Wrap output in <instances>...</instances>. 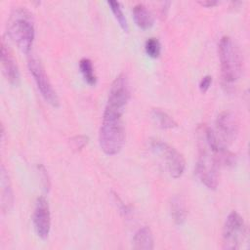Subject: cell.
<instances>
[{"label":"cell","mask_w":250,"mask_h":250,"mask_svg":"<svg viewBox=\"0 0 250 250\" xmlns=\"http://www.w3.org/2000/svg\"><path fill=\"white\" fill-rule=\"evenodd\" d=\"M124 111L105 106L99 133L102 150L107 155L117 154L125 142V129L122 121Z\"/></svg>","instance_id":"obj_1"},{"label":"cell","mask_w":250,"mask_h":250,"mask_svg":"<svg viewBox=\"0 0 250 250\" xmlns=\"http://www.w3.org/2000/svg\"><path fill=\"white\" fill-rule=\"evenodd\" d=\"M7 31L11 40L22 53L30 52L35 30L32 15L27 9L18 7L13 10L8 21Z\"/></svg>","instance_id":"obj_2"},{"label":"cell","mask_w":250,"mask_h":250,"mask_svg":"<svg viewBox=\"0 0 250 250\" xmlns=\"http://www.w3.org/2000/svg\"><path fill=\"white\" fill-rule=\"evenodd\" d=\"M197 138L198 159L195 165V175L206 188L216 189L219 184V170L221 167L199 127L197 129Z\"/></svg>","instance_id":"obj_3"},{"label":"cell","mask_w":250,"mask_h":250,"mask_svg":"<svg viewBox=\"0 0 250 250\" xmlns=\"http://www.w3.org/2000/svg\"><path fill=\"white\" fill-rule=\"evenodd\" d=\"M219 58L222 77L226 83L236 82L242 72L241 53L229 36H223L219 43Z\"/></svg>","instance_id":"obj_4"},{"label":"cell","mask_w":250,"mask_h":250,"mask_svg":"<svg viewBox=\"0 0 250 250\" xmlns=\"http://www.w3.org/2000/svg\"><path fill=\"white\" fill-rule=\"evenodd\" d=\"M150 148L159 157L171 177L177 179L183 175L186 162L183 155L176 148L158 139L150 140Z\"/></svg>","instance_id":"obj_5"},{"label":"cell","mask_w":250,"mask_h":250,"mask_svg":"<svg viewBox=\"0 0 250 250\" xmlns=\"http://www.w3.org/2000/svg\"><path fill=\"white\" fill-rule=\"evenodd\" d=\"M246 236V226L243 218L231 211L226 219L222 233L223 248L227 250L239 249Z\"/></svg>","instance_id":"obj_6"},{"label":"cell","mask_w":250,"mask_h":250,"mask_svg":"<svg viewBox=\"0 0 250 250\" xmlns=\"http://www.w3.org/2000/svg\"><path fill=\"white\" fill-rule=\"evenodd\" d=\"M27 65L41 96L52 106L58 107L60 104L59 98L49 80V77L45 71L41 61L36 56L30 55L28 58Z\"/></svg>","instance_id":"obj_7"},{"label":"cell","mask_w":250,"mask_h":250,"mask_svg":"<svg viewBox=\"0 0 250 250\" xmlns=\"http://www.w3.org/2000/svg\"><path fill=\"white\" fill-rule=\"evenodd\" d=\"M130 99V86L127 76L120 73L112 82L106 105L107 107L124 111V108Z\"/></svg>","instance_id":"obj_8"},{"label":"cell","mask_w":250,"mask_h":250,"mask_svg":"<svg viewBox=\"0 0 250 250\" xmlns=\"http://www.w3.org/2000/svg\"><path fill=\"white\" fill-rule=\"evenodd\" d=\"M32 221L38 237L47 239L51 229V214L48 201L44 196H39L35 201Z\"/></svg>","instance_id":"obj_9"},{"label":"cell","mask_w":250,"mask_h":250,"mask_svg":"<svg viewBox=\"0 0 250 250\" xmlns=\"http://www.w3.org/2000/svg\"><path fill=\"white\" fill-rule=\"evenodd\" d=\"M218 138L223 144H229L233 142L239 129V123L236 115L229 110L221 112L216 120Z\"/></svg>","instance_id":"obj_10"},{"label":"cell","mask_w":250,"mask_h":250,"mask_svg":"<svg viewBox=\"0 0 250 250\" xmlns=\"http://www.w3.org/2000/svg\"><path fill=\"white\" fill-rule=\"evenodd\" d=\"M1 62L6 79L11 85L18 86L21 81L19 67L9 46L5 44L4 40L1 42Z\"/></svg>","instance_id":"obj_11"},{"label":"cell","mask_w":250,"mask_h":250,"mask_svg":"<svg viewBox=\"0 0 250 250\" xmlns=\"http://www.w3.org/2000/svg\"><path fill=\"white\" fill-rule=\"evenodd\" d=\"M0 179H1V207L4 213L9 212L13 206L14 202V195L13 189L11 187V182L9 175L4 167L1 165V172H0Z\"/></svg>","instance_id":"obj_12"},{"label":"cell","mask_w":250,"mask_h":250,"mask_svg":"<svg viewBox=\"0 0 250 250\" xmlns=\"http://www.w3.org/2000/svg\"><path fill=\"white\" fill-rule=\"evenodd\" d=\"M133 17L136 24L142 29H148L153 24V17L147 7L139 3L133 8Z\"/></svg>","instance_id":"obj_13"},{"label":"cell","mask_w":250,"mask_h":250,"mask_svg":"<svg viewBox=\"0 0 250 250\" xmlns=\"http://www.w3.org/2000/svg\"><path fill=\"white\" fill-rule=\"evenodd\" d=\"M135 249L151 250L154 247L152 231L148 227H143L137 230L133 238Z\"/></svg>","instance_id":"obj_14"},{"label":"cell","mask_w":250,"mask_h":250,"mask_svg":"<svg viewBox=\"0 0 250 250\" xmlns=\"http://www.w3.org/2000/svg\"><path fill=\"white\" fill-rule=\"evenodd\" d=\"M170 212H171V217L175 224L177 225H182L187 219V208L184 199L176 195L171 199L170 202Z\"/></svg>","instance_id":"obj_15"},{"label":"cell","mask_w":250,"mask_h":250,"mask_svg":"<svg viewBox=\"0 0 250 250\" xmlns=\"http://www.w3.org/2000/svg\"><path fill=\"white\" fill-rule=\"evenodd\" d=\"M151 117L156 125L162 129H173L177 127L176 121L160 108H153L151 110Z\"/></svg>","instance_id":"obj_16"},{"label":"cell","mask_w":250,"mask_h":250,"mask_svg":"<svg viewBox=\"0 0 250 250\" xmlns=\"http://www.w3.org/2000/svg\"><path fill=\"white\" fill-rule=\"evenodd\" d=\"M79 68L83 75V78L89 85H95L97 83V76L94 71L93 63L91 60L87 58H83L79 62Z\"/></svg>","instance_id":"obj_17"},{"label":"cell","mask_w":250,"mask_h":250,"mask_svg":"<svg viewBox=\"0 0 250 250\" xmlns=\"http://www.w3.org/2000/svg\"><path fill=\"white\" fill-rule=\"evenodd\" d=\"M107 4L108 6L110 7V10L111 12L113 13L115 19L117 20L119 25L121 26V28L125 31V32H128L129 31V25H128V21H127V19L122 11V8H121V5L118 1H114V0H110V1H107Z\"/></svg>","instance_id":"obj_18"},{"label":"cell","mask_w":250,"mask_h":250,"mask_svg":"<svg viewBox=\"0 0 250 250\" xmlns=\"http://www.w3.org/2000/svg\"><path fill=\"white\" fill-rule=\"evenodd\" d=\"M145 50L146 53L151 57V58H157L160 55V43L158 41V39L154 38V37H150L148 38L146 43H145Z\"/></svg>","instance_id":"obj_19"},{"label":"cell","mask_w":250,"mask_h":250,"mask_svg":"<svg viewBox=\"0 0 250 250\" xmlns=\"http://www.w3.org/2000/svg\"><path fill=\"white\" fill-rule=\"evenodd\" d=\"M71 143H72V146H73L74 149L80 150V149H82L87 145L88 137L83 136V135L75 136L74 138L71 139Z\"/></svg>","instance_id":"obj_20"},{"label":"cell","mask_w":250,"mask_h":250,"mask_svg":"<svg viewBox=\"0 0 250 250\" xmlns=\"http://www.w3.org/2000/svg\"><path fill=\"white\" fill-rule=\"evenodd\" d=\"M212 83V76L211 75H205L201 78L199 82V89L202 93H205L210 88V85Z\"/></svg>","instance_id":"obj_21"},{"label":"cell","mask_w":250,"mask_h":250,"mask_svg":"<svg viewBox=\"0 0 250 250\" xmlns=\"http://www.w3.org/2000/svg\"><path fill=\"white\" fill-rule=\"evenodd\" d=\"M38 170H39V174L41 175V179H42V183L44 185V188L46 189H48L49 187H50V183H49V179H48V175H47L46 169L44 168L43 165H39L38 166Z\"/></svg>","instance_id":"obj_22"},{"label":"cell","mask_w":250,"mask_h":250,"mask_svg":"<svg viewBox=\"0 0 250 250\" xmlns=\"http://www.w3.org/2000/svg\"><path fill=\"white\" fill-rule=\"evenodd\" d=\"M200 5L202 6H205V7H213L215 5L218 4V1H215V0H206V1H199L198 2Z\"/></svg>","instance_id":"obj_23"}]
</instances>
